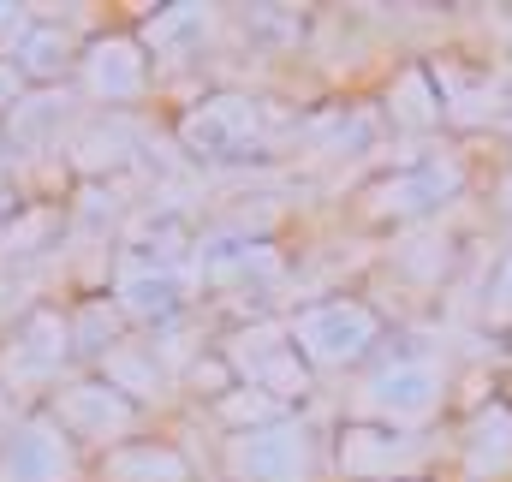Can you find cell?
<instances>
[{"mask_svg":"<svg viewBox=\"0 0 512 482\" xmlns=\"http://www.w3.org/2000/svg\"><path fill=\"white\" fill-rule=\"evenodd\" d=\"M292 411H298V405H280L274 393H256V387H227V393H215V423H221V435L280 423V417H292Z\"/></svg>","mask_w":512,"mask_h":482,"instance_id":"obj_22","label":"cell"},{"mask_svg":"<svg viewBox=\"0 0 512 482\" xmlns=\"http://www.w3.org/2000/svg\"><path fill=\"white\" fill-rule=\"evenodd\" d=\"M24 90H30V84L18 78V66H12V60H0V131H6V120H12V108L24 102Z\"/></svg>","mask_w":512,"mask_h":482,"instance_id":"obj_24","label":"cell"},{"mask_svg":"<svg viewBox=\"0 0 512 482\" xmlns=\"http://www.w3.org/2000/svg\"><path fill=\"white\" fill-rule=\"evenodd\" d=\"M96 482H197V465L179 441H161V435H131L120 447H108L96 465Z\"/></svg>","mask_w":512,"mask_h":482,"instance_id":"obj_15","label":"cell"},{"mask_svg":"<svg viewBox=\"0 0 512 482\" xmlns=\"http://www.w3.org/2000/svg\"><path fill=\"white\" fill-rule=\"evenodd\" d=\"M453 173L441 161H417V167H399L376 185L358 191V215L364 221H411V215H429L441 197H447Z\"/></svg>","mask_w":512,"mask_h":482,"instance_id":"obj_14","label":"cell"},{"mask_svg":"<svg viewBox=\"0 0 512 482\" xmlns=\"http://www.w3.org/2000/svg\"><path fill=\"white\" fill-rule=\"evenodd\" d=\"M453 465L465 482H512V399H477L453 435Z\"/></svg>","mask_w":512,"mask_h":482,"instance_id":"obj_13","label":"cell"},{"mask_svg":"<svg viewBox=\"0 0 512 482\" xmlns=\"http://www.w3.org/2000/svg\"><path fill=\"white\" fill-rule=\"evenodd\" d=\"M328 465L340 482H429L435 471V447L429 435H405V429H382V423H340Z\"/></svg>","mask_w":512,"mask_h":482,"instance_id":"obj_6","label":"cell"},{"mask_svg":"<svg viewBox=\"0 0 512 482\" xmlns=\"http://www.w3.org/2000/svg\"><path fill=\"white\" fill-rule=\"evenodd\" d=\"M191 274L179 268V262H161V256H149V250H137L126 244L120 256H114V274H108V298H114V310L126 316L131 334H155V328H167V322H179L185 310H191Z\"/></svg>","mask_w":512,"mask_h":482,"instance_id":"obj_7","label":"cell"},{"mask_svg":"<svg viewBox=\"0 0 512 482\" xmlns=\"http://www.w3.org/2000/svg\"><path fill=\"white\" fill-rule=\"evenodd\" d=\"M483 322L495 334H512V244L501 250V262L489 268V286H483Z\"/></svg>","mask_w":512,"mask_h":482,"instance_id":"obj_23","label":"cell"},{"mask_svg":"<svg viewBox=\"0 0 512 482\" xmlns=\"http://www.w3.org/2000/svg\"><path fill=\"white\" fill-rule=\"evenodd\" d=\"M376 114H382L393 131H411V137H429V131H441L447 125V102H441V84H435V72L429 66H399L393 78H387L382 102H376Z\"/></svg>","mask_w":512,"mask_h":482,"instance_id":"obj_18","label":"cell"},{"mask_svg":"<svg viewBox=\"0 0 512 482\" xmlns=\"http://www.w3.org/2000/svg\"><path fill=\"white\" fill-rule=\"evenodd\" d=\"M72 90L84 102H96V108H131V102H143L155 90V60L131 30H102V36L84 42Z\"/></svg>","mask_w":512,"mask_h":482,"instance_id":"obj_10","label":"cell"},{"mask_svg":"<svg viewBox=\"0 0 512 482\" xmlns=\"http://www.w3.org/2000/svg\"><path fill=\"white\" fill-rule=\"evenodd\" d=\"M78 477H84V453L48 417V405L24 411V423L0 441V482H78Z\"/></svg>","mask_w":512,"mask_h":482,"instance_id":"obj_12","label":"cell"},{"mask_svg":"<svg viewBox=\"0 0 512 482\" xmlns=\"http://www.w3.org/2000/svg\"><path fill=\"white\" fill-rule=\"evenodd\" d=\"M48 417L78 441V453H108V447H120V441H131V435H143L137 423H143V411L131 405L120 387H108L102 375H72L54 399H48Z\"/></svg>","mask_w":512,"mask_h":482,"instance_id":"obj_9","label":"cell"},{"mask_svg":"<svg viewBox=\"0 0 512 482\" xmlns=\"http://www.w3.org/2000/svg\"><path fill=\"white\" fill-rule=\"evenodd\" d=\"M179 143L197 161H245L268 143V108L251 90H209L179 114Z\"/></svg>","mask_w":512,"mask_h":482,"instance_id":"obj_8","label":"cell"},{"mask_svg":"<svg viewBox=\"0 0 512 482\" xmlns=\"http://www.w3.org/2000/svg\"><path fill=\"white\" fill-rule=\"evenodd\" d=\"M215 358L227 363V375H233L239 387L274 393L280 405H298V411H304V399H310V387H316V375H310V363L298 358L286 322H274V316H256V322L227 328L221 346H215Z\"/></svg>","mask_w":512,"mask_h":482,"instance_id":"obj_5","label":"cell"},{"mask_svg":"<svg viewBox=\"0 0 512 482\" xmlns=\"http://www.w3.org/2000/svg\"><path fill=\"white\" fill-rule=\"evenodd\" d=\"M78 36L66 30V24H54V18H30V30L12 42V66H18V78L30 84V90H54V84H72L78 78Z\"/></svg>","mask_w":512,"mask_h":482,"instance_id":"obj_16","label":"cell"},{"mask_svg":"<svg viewBox=\"0 0 512 482\" xmlns=\"http://www.w3.org/2000/svg\"><path fill=\"white\" fill-rule=\"evenodd\" d=\"M78 108H84V96L72 90V84H54V90H24V102L12 108V120H6V143L12 149H54L72 125H78Z\"/></svg>","mask_w":512,"mask_h":482,"instance_id":"obj_17","label":"cell"},{"mask_svg":"<svg viewBox=\"0 0 512 482\" xmlns=\"http://www.w3.org/2000/svg\"><path fill=\"white\" fill-rule=\"evenodd\" d=\"M495 215H501V221H512V161L501 167V179H495Z\"/></svg>","mask_w":512,"mask_h":482,"instance_id":"obj_26","label":"cell"},{"mask_svg":"<svg viewBox=\"0 0 512 482\" xmlns=\"http://www.w3.org/2000/svg\"><path fill=\"white\" fill-rule=\"evenodd\" d=\"M221 30V12L215 6H203V0H185V6H155L149 18H143V30H137V42L149 48V60L161 66V60H185V54H197L209 36Z\"/></svg>","mask_w":512,"mask_h":482,"instance_id":"obj_19","label":"cell"},{"mask_svg":"<svg viewBox=\"0 0 512 482\" xmlns=\"http://www.w3.org/2000/svg\"><path fill=\"white\" fill-rule=\"evenodd\" d=\"M286 334H292L298 358L310 363V375H346V369H370L382 358L387 322L370 298L328 292V298L298 304L286 316Z\"/></svg>","mask_w":512,"mask_h":482,"instance_id":"obj_2","label":"cell"},{"mask_svg":"<svg viewBox=\"0 0 512 482\" xmlns=\"http://www.w3.org/2000/svg\"><path fill=\"white\" fill-rule=\"evenodd\" d=\"M18 423H24V405H18V399H12V393L0 387V441H6V435H12Z\"/></svg>","mask_w":512,"mask_h":482,"instance_id":"obj_25","label":"cell"},{"mask_svg":"<svg viewBox=\"0 0 512 482\" xmlns=\"http://www.w3.org/2000/svg\"><path fill=\"white\" fill-rule=\"evenodd\" d=\"M453 405V363L441 352H387L352 387V423L429 435Z\"/></svg>","mask_w":512,"mask_h":482,"instance_id":"obj_1","label":"cell"},{"mask_svg":"<svg viewBox=\"0 0 512 482\" xmlns=\"http://www.w3.org/2000/svg\"><path fill=\"white\" fill-rule=\"evenodd\" d=\"M197 286L215 298H256L286 274V250L251 233H221V239H197Z\"/></svg>","mask_w":512,"mask_h":482,"instance_id":"obj_11","label":"cell"},{"mask_svg":"<svg viewBox=\"0 0 512 482\" xmlns=\"http://www.w3.org/2000/svg\"><path fill=\"white\" fill-rule=\"evenodd\" d=\"M90 375H102L108 387H120L137 411L161 405V399H167V387H173V375H167V369H161V358L149 352V340H120V346L96 363Z\"/></svg>","mask_w":512,"mask_h":482,"instance_id":"obj_20","label":"cell"},{"mask_svg":"<svg viewBox=\"0 0 512 482\" xmlns=\"http://www.w3.org/2000/svg\"><path fill=\"white\" fill-rule=\"evenodd\" d=\"M227 482H316L322 471V435L310 429L304 411L262 423V429H233L215 447Z\"/></svg>","mask_w":512,"mask_h":482,"instance_id":"obj_4","label":"cell"},{"mask_svg":"<svg viewBox=\"0 0 512 482\" xmlns=\"http://www.w3.org/2000/svg\"><path fill=\"white\" fill-rule=\"evenodd\" d=\"M66 322H72V352L78 363L90 358V369L108 358L120 340H131L126 316L114 310V298H78V310H66Z\"/></svg>","mask_w":512,"mask_h":482,"instance_id":"obj_21","label":"cell"},{"mask_svg":"<svg viewBox=\"0 0 512 482\" xmlns=\"http://www.w3.org/2000/svg\"><path fill=\"white\" fill-rule=\"evenodd\" d=\"M72 363H78V352H72L66 310L60 304H30L0 340V387L24 411H36V399H54L72 381Z\"/></svg>","mask_w":512,"mask_h":482,"instance_id":"obj_3","label":"cell"}]
</instances>
